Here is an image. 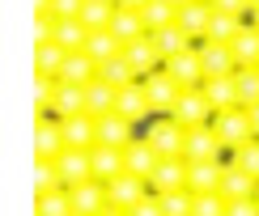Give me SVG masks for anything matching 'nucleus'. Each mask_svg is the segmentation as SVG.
I'll return each mask as SVG.
<instances>
[{"label": "nucleus", "instance_id": "nucleus-13", "mask_svg": "<svg viewBox=\"0 0 259 216\" xmlns=\"http://www.w3.org/2000/svg\"><path fill=\"white\" fill-rule=\"evenodd\" d=\"M166 72L183 85V89H200V85L208 81V77H204V64H200V51H196V47L183 51V56H175V60H166Z\"/></svg>", "mask_w": 259, "mask_h": 216}, {"label": "nucleus", "instance_id": "nucleus-39", "mask_svg": "<svg viewBox=\"0 0 259 216\" xmlns=\"http://www.w3.org/2000/svg\"><path fill=\"white\" fill-rule=\"evenodd\" d=\"M56 89H60V77H38L34 72V106H38V115H47L51 106H56Z\"/></svg>", "mask_w": 259, "mask_h": 216}, {"label": "nucleus", "instance_id": "nucleus-10", "mask_svg": "<svg viewBox=\"0 0 259 216\" xmlns=\"http://www.w3.org/2000/svg\"><path fill=\"white\" fill-rule=\"evenodd\" d=\"M123 60H127V64H132V68H136V77H149V72L166 68V60H161V51H157L153 34H145V38L127 42V47H123Z\"/></svg>", "mask_w": 259, "mask_h": 216}, {"label": "nucleus", "instance_id": "nucleus-53", "mask_svg": "<svg viewBox=\"0 0 259 216\" xmlns=\"http://www.w3.org/2000/svg\"><path fill=\"white\" fill-rule=\"evenodd\" d=\"M246 5H251V9H259V0H246Z\"/></svg>", "mask_w": 259, "mask_h": 216}, {"label": "nucleus", "instance_id": "nucleus-42", "mask_svg": "<svg viewBox=\"0 0 259 216\" xmlns=\"http://www.w3.org/2000/svg\"><path fill=\"white\" fill-rule=\"evenodd\" d=\"M225 208H230V199H225L221 191H212V195H196L191 216H225Z\"/></svg>", "mask_w": 259, "mask_h": 216}, {"label": "nucleus", "instance_id": "nucleus-18", "mask_svg": "<svg viewBox=\"0 0 259 216\" xmlns=\"http://www.w3.org/2000/svg\"><path fill=\"white\" fill-rule=\"evenodd\" d=\"M115 115H123V119H132V123H140V119H149L153 115V106H149V93H145V85H127V89H119V98H115Z\"/></svg>", "mask_w": 259, "mask_h": 216}, {"label": "nucleus", "instance_id": "nucleus-2", "mask_svg": "<svg viewBox=\"0 0 259 216\" xmlns=\"http://www.w3.org/2000/svg\"><path fill=\"white\" fill-rule=\"evenodd\" d=\"M140 85H145L149 106H153L157 115H170V111H175V102L183 98V85L170 77L166 68H157V72H149V77H140Z\"/></svg>", "mask_w": 259, "mask_h": 216}, {"label": "nucleus", "instance_id": "nucleus-30", "mask_svg": "<svg viewBox=\"0 0 259 216\" xmlns=\"http://www.w3.org/2000/svg\"><path fill=\"white\" fill-rule=\"evenodd\" d=\"M242 26H246V21H242L238 13H217V9H212V21H208V34H204V42H225V47H230V42L238 38Z\"/></svg>", "mask_w": 259, "mask_h": 216}, {"label": "nucleus", "instance_id": "nucleus-9", "mask_svg": "<svg viewBox=\"0 0 259 216\" xmlns=\"http://www.w3.org/2000/svg\"><path fill=\"white\" fill-rule=\"evenodd\" d=\"M221 178H225L221 161H187V191L191 195H212V191H221Z\"/></svg>", "mask_w": 259, "mask_h": 216}, {"label": "nucleus", "instance_id": "nucleus-41", "mask_svg": "<svg viewBox=\"0 0 259 216\" xmlns=\"http://www.w3.org/2000/svg\"><path fill=\"white\" fill-rule=\"evenodd\" d=\"M234 166L259 182V140H251V144H242V148H234Z\"/></svg>", "mask_w": 259, "mask_h": 216}, {"label": "nucleus", "instance_id": "nucleus-49", "mask_svg": "<svg viewBox=\"0 0 259 216\" xmlns=\"http://www.w3.org/2000/svg\"><path fill=\"white\" fill-rule=\"evenodd\" d=\"M119 5H123V9H136V13H140V9H145L149 0H119Z\"/></svg>", "mask_w": 259, "mask_h": 216}, {"label": "nucleus", "instance_id": "nucleus-28", "mask_svg": "<svg viewBox=\"0 0 259 216\" xmlns=\"http://www.w3.org/2000/svg\"><path fill=\"white\" fill-rule=\"evenodd\" d=\"M111 34H115V38H119L123 47H127V42L145 38L149 30H145V17H140L136 9H123V5H119V13H115V21H111Z\"/></svg>", "mask_w": 259, "mask_h": 216}, {"label": "nucleus", "instance_id": "nucleus-32", "mask_svg": "<svg viewBox=\"0 0 259 216\" xmlns=\"http://www.w3.org/2000/svg\"><path fill=\"white\" fill-rule=\"evenodd\" d=\"M64 60H68V51H64L60 42H42V47H34V72L38 77H60Z\"/></svg>", "mask_w": 259, "mask_h": 216}, {"label": "nucleus", "instance_id": "nucleus-5", "mask_svg": "<svg viewBox=\"0 0 259 216\" xmlns=\"http://www.w3.org/2000/svg\"><path fill=\"white\" fill-rule=\"evenodd\" d=\"M153 195H170V191H187V157H161L153 178H149Z\"/></svg>", "mask_w": 259, "mask_h": 216}, {"label": "nucleus", "instance_id": "nucleus-14", "mask_svg": "<svg viewBox=\"0 0 259 216\" xmlns=\"http://www.w3.org/2000/svg\"><path fill=\"white\" fill-rule=\"evenodd\" d=\"M68 199H72V212L81 216H98L106 208V182L90 178V182H77V187H68Z\"/></svg>", "mask_w": 259, "mask_h": 216}, {"label": "nucleus", "instance_id": "nucleus-50", "mask_svg": "<svg viewBox=\"0 0 259 216\" xmlns=\"http://www.w3.org/2000/svg\"><path fill=\"white\" fill-rule=\"evenodd\" d=\"M98 216H127V212H119V208H102Z\"/></svg>", "mask_w": 259, "mask_h": 216}, {"label": "nucleus", "instance_id": "nucleus-23", "mask_svg": "<svg viewBox=\"0 0 259 216\" xmlns=\"http://www.w3.org/2000/svg\"><path fill=\"white\" fill-rule=\"evenodd\" d=\"M98 68H102L98 60H90L85 51H72V56L64 60L60 81H68V85H90V81H98Z\"/></svg>", "mask_w": 259, "mask_h": 216}, {"label": "nucleus", "instance_id": "nucleus-11", "mask_svg": "<svg viewBox=\"0 0 259 216\" xmlns=\"http://www.w3.org/2000/svg\"><path fill=\"white\" fill-rule=\"evenodd\" d=\"M217 148H225V144L217 140L212 123L191 127V132L183 136V157H187V161H217Z\"/></svg>", "mask_w": 259, "mask_h": 216}, {"label": "nucleus", "instance_id": "nucleus-7", "mask_svg": "<svg viewBox=\"0 0 259 216\" xmlns=\"http://www.w3.org/2000/svg\"><path fill=\"white\" fill-rule=\"evenodd\" d=\"M183 136H187V132H183L170 115H157L153 123H149V136L145 140L157 148L161 157H183Z\"/></svg>", "mask_w": 259, "mask_h": 216}, {"label": "nucleus", "instance_id": "nucleus-33", "mask_svg": "<svg viewBox=\"0 0 259 216\" xmlns=\"http://www.w3.org/2000/svg\"><path fill=\"white\" fill-rule=\"evenodd\" d=\"M98 81L115 85V89H127V85H136L140 77H136V68H132V64L123 60V51H119V56H115V60H106L102 68H98Z\"/></svg>", "mask_w": 259, "mask_h": 216}, {"label": "nucleus", "instance_id": "nucleus-56", "mask_svg": "<svg viewBox=\"0 0 259 216\" xmlns=\"http://www.w3.org/2000/svg\"><path fill=\"white\" fill-rule=\"evenodd\" d=\"M255 199H259V191H255Z\"/></svg>", "mask_w": 259, "mask_h": 216}, {"label": "nucleus", "instance_id": "nucleus-38", "mask_svg": "<svg viewBox=\"0 0 259 216\" xmlns=\"http://www.w3.org/2000/svg\"><path fill=\"white\" fill-rule=\"evenodd\" d=\"M34 191H38V195H51V191H64V178H60L56 161H34Z\"/></svg>", "mask_w": 259, "mask_h": 216}, {"label": "nucleus", "instance_id": "nucleus-48", "mask_svg": "<svg viewBox=\"0 0 259 216\" xmlns=\"http://www.w3.org/2000/svg\"><path fill=\"white\" fill-rule=\"evenodd\" d=\"M246 115H251V127H255V140H259V106H251Z\"/></svg>", "mask_w": 259, "mask_h": 216}, {"label": "nucleus", "instance_id": "nucleus-35", "mask_svg": "<svg viewBox=\"0 0 259 216\" xmlns=\"http://www.w3.org/2000/svg\"><path fill=\"white\" fill-rule=\"evenodd\" d=\"M115 13H119V5H111V0H85L81 21H85V30H111Z\"/></svg>", "mask_w": 259, "mask_h": 216}, {"label": "nucleus", "instance_id": "nucleus-31", "mask_svg": "<svg viewBox=\"0 0 259 216\" xmlns=\"http://www.w3.org/2000/svg\"><path fill=\"white\" fill-rule=\"evenodd\" d=\"M123 51V42L111 34V30H90V38H85V56L90 60H98V64H106V60H115Z\"/></svg>", "mask_w": 259, "mask_h": 216}, {"label": "nucleus", "instance_id": "nucleus-4", "mask_svg": "<svg viewBox=\"0 0 259 216\" xmlns=\"http://www.w3.org/2000/svg\"><path fill=\"white\" fill-rule=\"evenodd\" d=\"M145 195H149V182H145V178H136V174H119L115 182H106V208L132 212Z\"/></svg>", "mask_w": 259, "mask_h": 216}, {"label": "nucleus", "instance_id": "nucleus-19", "mask_svg": "<svg viewBox=\"0 0 259 216\" xmlns=\"http://www.w3.org/2000/svg\"><path fill=\"white\" fill-rule=\"evenodd\" d=\"M200 89H204V98H208L212 115H217V111H234V106H238V81H234V77H212V81H204Z\"/></svg>", "mask_w": 259, "mask_h": 216}, {"label": "nucleus", "instance_id": "nucleus-1", "mask_svg": "<svg viewBox=\"0 0 259 216\" xmlns=\"http://www.w3.org/2000/svg\"><path fill=\"white\" fill-rule=\"evenodd\" d=\"M212 132L225 148H242L255 140V127H251V115L242 111V106H234V111H217L212 115Z\"/></svg>", "mask_w": 259, "mask_h": 216}, {"label": "nucleus", "instance_id": "nucleus-47", "mask_svg": "<svg viewBox=\"0 0 259 216\" xmlns=\"http://www.w3.org/2000/svg\"><path fill=\"white\" fill-rule=\"evenodd\" d=\"M225 216H259V199H234Z\"/></svg>", "mask_w": 259, "mask_h": 216}, {"label": "nucleus", "instance_id": "nucleus-51", "mask_svg": "<svg viewBox=\"0 0 259 216\" xmlns=\"http://www.w3.org/2000/svg\"><path fill=\"white\" fill-rule=\"evenodd\" d=\"M251 26H255V30H259V9H251Z\"/></svg>", "mask_w": 259, "mask_h": 216}, {"label": "nucleus", "instance_id": "nucleus-16", "mask_svg": "<svg viewBox=\"0 0 259 216\" xmlns=\"http://www.w3.org/2000/svg\"><path fill=\"white\" fill-rule=\"evenodd\" d=\"M123 161H127V174H136V178H153V170H157V161H161V153L149 140H132V144L123 148Z\"/></svg>", "mask_w": 259, "mask_h": 216}, {"label": "nucleus", "instance_id": "nucleus-12", "mask_svg": "<svg viewBox=\"0 0 259 216\" xmlns=\"http://www.w3.org/2000/svg\"><path fill=\"white\" fill-rule=\"evenodd\" d=\"M200 64H204V77H234L238 72V60H234V51L225 47V42H200Z\"/></svg>", "mask_w": 259, "mask_h": 216}, {"label": "nucleus", "instance_id": "nucleus-46", "mask_svg": "<svg viewBox=\"0 0 259 216\" xmlns=\"http://www.w3.org/2000/svg\"><path fill=\"white\" fill-rule=\"evenodd\" d=\"M208 5L217 9V13H238V17L251 13V5H246V0H208Z\"/></svg>", "mask_w": 259, "mask_h": 216}, {"label": "nucleus", "instance_id": "nucleus-52", "mask_svg": "<svg viewBox=\"0 0 259 216\" xmlns=\"http://www.w3.org/2000/svg\"><path fill=\"white\" fill-rule=\"evenodd\" d=\"M170 5H175V9H183V5H187V0H170Z\"/></svg>", "mask_w": 259, "mask_h": 216}, {"label": "nucleus", "instance_id": "nucleus-40", "mask_svg": "<svg viewBox=\"0 0 259 216\" xmlns=\"http://www.w3.org/2000/svg\"><path fill=\"white\" fill-rule=\"evenodd\" d=\"M157 199H161V212L166 216H191V208H196L191 191H170V195H157Z\"/></svg>", "mask_w": 259, "mask_h": 216}, {"label": "nucleus", "instance_id": "nucleus-54", "mask_svg": "<svg viewBox=\"0 0 259 216\" xmlns=\"http://www.w3.org/2000/svg\"><path fill=\"white\" fill-rule=\"evenodd\" d=\"M111 5H119V0H111Z\"/></svg>", "mask_w": 259, "mask_h": 216}, {"label": "nucleus", "instance_id": "nucleus-37", "mask_svg": "<svg viewBox=\"0 0 259 216\" xmlns=\"http://www.w3.org/2000/svg\"><path fill=\"white\" fill-rule=\"evenodd\" d=\"M34 216H72L68 187H64V191H51V195H38V203H34Z\"/></svg>", "mask_w": 259, "mask_h": 216}, {"label": "nucleus", "instance_id": "nucleus-55", "mask_svg": "<svg viewBox=\"0 0 259 216\" xmlns=\"http://www.w3.org/2000/svg\"><path fill=\"white\" fill-rule=\"evenodd\" d=\"M72 216H81V212H72Z\"/></svg>", "mask_w": 259, "mask_h": 216}, {"label": "nucleus", "instance_id": "nucleus-15", "mask_svg": "<svg viewBox=\"0 0 259 216\" xmlns=\"http://www.w3.org/2000/svg\"><path fill=\"white\" fill-rule=\"evenodd\" d=\"M60 127H64V140H68V148H98V119H94V115L60 119Z\"/></svg>", "mask_w": 259, "mask_h": 216}, {"label": "nucleus", "instance_id": "nucleus-22", "mask_svg": "<svg viewBox=\"0 0 259 216\" xmlns=\"http://www.w3.org/2000/svg\"><path fill=\"white\" fill-rule=\"evenodd\" d=\"M51 115H56V119L90 115V111H85V85H68V81H60V89H56V106H51Z\"/></svg>", "mask_w": 259, "mask_h": 216}, {"label": "nucleus", "instance_id": "nucleus-24", "mask_svg": "<svg viewBox=\"0 0 259 216\" xmlns=\"http://www.w3.org/2000/svg\"><path fill=\"white\" fill-rule=\"evenodd\" d=\"M255 191H259V182L251 174H242V170L230 161V166H225V178H221V195L234 203V199H255Z\"/></svg>", "mask_w": 259, "mask_h": 216}, {"label": "nucleus", "instance_id": "nucleus-34", "mask_svg": "<svg viewBox=\"0 0 259 216\" xmlns=\"http://www.w3.org/2000/svg\"><path fill=\"white\" fill-rule=\"evenodd\" d=\"M140 17H145L149 34H157V30H166V26H175V21H179V9L170 5V0H149V5L140 9Z\"/></svg>", "mask_w": 259, "mask_h": 216}, {"label": "nucleus", "instance_id": "nucleus-36", "mask_svg": "<svg viewBox=\"0 0 259 216\" xmlns=\"http://www.w3.org/2000/svg\"><path fill=\"white\" fill-rule=\"evenodd\" d=\"M234 81H238V106H242V111L259 106V68H238Z\"/></svg>", "mask_w": 259, "mask_h": 216}, {"label": "nucleus", "instance_id": "nucleus-6", "mask_svg": "<svg viewBox=\"0 0 259 216\" xmlns=\"http://www.w3.org/2000/svg\"><path fill=\"white\" fill-rule=\"evenodd\" d=\"M56 170L64 178V187H77V182L94 178V148H64L56 157Z\"/></svg>", "mask_w": 259, "mask_h": 216}, {"label": "nucleus", "instance_id": "nucleus-27", "mask_svg": "<svg viewBox=\"0 0 259 216\" xmlns=\"http://www.w3.org/2000/svg\"><path fill=\"white\" fill-rule=\"evenodd\" d=\"M153 42H157V51H161V60H175V56H183V51H191V42H196V38H191L187 30H183L179 21H175V26H166V30H157V34H153Z\"/></svg>", "mask_w": 259, "mask_h": 216}, {"label": "nucleus", "instance_id": "nucleus-20", "mask_svg": "<svg viewBox=\"0 0 259 216\" xmlns=\"http://www.w3.org/2000/svg\"><path fill=\"white\" fill-rule=\"evenodd\" d=\"M208 21H212V5L208 0H187V5L179 9V26L187 30L191 38H200V42H204V34H208Z\"/></svg>", "mask_w": 259, "mask_h": 216}, {"label": "nucleus", "instance_id": "nucleus-3", "mask_svg": "<svg viewBox=\"0 0 259 216\" xmlns=\"http://www.w3.org/2000/svg\"><path fill=\"white\" fill-rule=\"evenodd\" d=\"M170 119H175V123L183 127V132H191V127H204V123H212V106H208V98H204V89H183V98L175 102Z\"/></svg>", "mask_w": 259, "mask_h": 216}, {"label": "nucleus", "instance_id": "nucleus-29", "mask_svg": "<svg viewBox=\"0 0 259 216\" xmlns=\"http://www.w3.org/2000/svg\"><path fill=\"white\" fill-rule=\"evenodd\" d=\"M234 60H238V68H259V30L255 26H242L238 38L230 42Z\"/></svg>", "mask_w": 259, "mask_h": 216}, {"label": "nucleus", "instance_id": "nucleus-17", "mask_svg": "<svg viewBox=\"0 0 259 216\" xmlns=\"http://www.w3.org/2000/svg\"><path fill=\"white\" fill-rule=\"evenodd\" d=\"M132 127H136L132 119H123V115H115V111H111V115H102V119H98V144L127 148V144L136 140V136H132Z\"/></svg>", "mask_w": 259, "mask_h": 216}, {"label": "nucleus", "instance_id": "nucleus-26", "mask_svg": "<svg viewBox=\"0 0 259 216\" xmlns=\"http://www.w3.org/2000/svg\"><path fill=\"white\" fill-rule=\"evenodd\" d=\"M115 98H119V89L106 85V81H90V85H85V111H90L94 119L111 115L115 111Z\"/></svg>", "mask_w": 259, "mask_h": 216}, {"label": "nucleus", "instance_id": "nucleus-45", "mask_svg": "<svg viewBox=\"0 0 259 216\" xmlns=\"http://www.w3.org/2000/svg\"><path fill=\"white\" fill-rule=\"evenodd\" d=\"M127 216H166V212H161V199H157V195H145Z\"/></svg>", "mask_w": 259, "mask_h": 216}, {"label": "nucleus", "instance_id": "nucleus-8", "mask_svg": "<svg viewBox=\"0 0 259 216\" xmlns=\"http://www.w3.org/2000/svg\"><path fill=\"white\" fill-rule=\"evenodd\" d=\"M64 148H68V140H64L60 119L38 115V127H34V153H38V161H56Z\"/></svg>", "mask_w": 259, "mask_h": 216}, {"label": "nucleus", "instance_id": "nucleus-21", "mask_svg": "<svg viewBox=\"0 0 259 216\" xmlns=\"http://www.w3.org/2000/svg\"><path fill=\"white\" fill-rule=\"evenodd\" d=\"M119 174H127V161H123V148L98 144V148H94V178H98V182H115Z\"/></svg>", "mask_w": 259, "mask_h": 216}, {"label": "nucleus", "instance_id": "nucleus-43", "mask_svg": "<svg viewBox=\"0 0 259 216\" xmlns=\"http://www.w3.org/2000/svg\"><path fill=\"white\" fill-rule=\"evenodd\" d=\"M56 38V13H34V47Z\"/></svg>", "mask_w": 259, "mask_h": 216}, {"label": "nucleus", "instance_id": "nucleus-25", "mask_svg": "<svg viewBox=\"0 0 259 216\" xmlns=\"http://www.w3.org/2000/svg\"><path fill=\"white\" fill-rule=\"evenodd\" d=\"M85 38H90V30H85V21L81 17H56V38L51 42H60L64 51H85Z\"/></svg>", "mask_w": 259, "mask_h": 216}, {"label": "nucleus", "instance_id": "nucleus-44", "mask_svg": "<svg viewBox=\"0 0 259 216\" xmlns=\"http://www.w3.org/2000/svg\"><path fill=\"white\" fill-rule=\"evenodd\" d=\"M85 0H51V13L56 17H81Z\"/></svg>", "mask_w": 259, "mask_h": 216}]
</instances>
